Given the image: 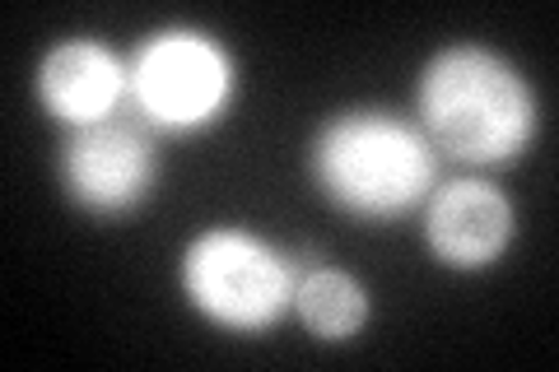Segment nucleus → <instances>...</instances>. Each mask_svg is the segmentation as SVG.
Returning <instances> with one entry per match:
<instances>
[{"label":"nucleus","instance_id":"2","mask_svg":"<svg viewBox=\"0 0 559 372\" xmlns=\"http://www.w3.org/2000/svg\"><path fill=\"white\" fill-rule=\"evenodd\" d=\"M308 168L322 196L355 219H401L439 187V149L419 121L388 108L336 112L312 135Z\"/></svg>","mask_w":559,"mask_h":372},{"label":"nucleus","instance_id":"5","mask_svg":"<svg viewBox=\"0 0 559 372\" xmlns=\"http://www.w3.org/2000/svg\"><path fill=\"white\" fill-rule=\"evenodd\" d=\"M61 191L84 215L112 219L150 201L159 182V145L140 117H112L98 127L66 131L57 154Z\"/></svg>","mask_w":559,"mask_h":372},{"label":"nucleus","instance_id":"3","mask_svg":"<svg viewBox=\"0 0 559 372\" xmlns=\"http://www.w3.org/2000/svg\"><path fill=\"white\" fill-rule=\"evenodd\" d=\"M304 261L280 252L248 228H205L182 252V293L205 322L257 335L294 308Z\"/></svg>","mask_w":559,"mask_h":372},{"label":"nucleus","instance_id":"6","mask_svg":"<svg viewBox=\"0 0 559 372\" xmlns=\"http://www.w3.org/2000/svg\"><path fill=\"white\" fill-rule=\"evenodd\" d=\"M425 209V242L452 271H485L513 247V201L485 177H457L433 187Z\"/></svg>","mask_w":559,"mask_h":372},{"label":"nucleus","instance_id":"4","mask_svg":"<svg viewBox=\"0 0 559 372\" xmlns=\"http://www.w3.org/2000/svg\"><path fill=\"white\" fill-rule=\"evenodd\" d=\"M131 112L150 131L191 135L229 112L238 65L229 47L201 28H159L131 51Z\"/></svg>","mask_w":559,"mask_h":372},{"label":"nucleus","instance_id":"7","mask_svg":"<svg viewBox=\"0 0 559 372\" xmlns=\"http://www.w3.org/2000/svg\"><path fill=\"white\" fill-rule=\"evenodd\" d=\"M38 103L66 131L98 127L131 108V70L108 43L66 38L38 65Z\"/></svg>","mask_w":559,"mask_h":372},{"label":"nucleus","instance_id":"1","mask_svg":"<svg viewBox=\"0 0 559 372\" xmlns=\"http://www.w3.org/2000/svg\"><path fill=\"white\" fill-rule=\"evenodd\" d=\"M415 117L439 158L471 168L513 164L540 131V103L527 75L480 43L443 47L425 65Z\"/></svg>","mask_w":559,"mask_h":372},{"label":"nucleus","instance_id":"8","mask_svg":"<svg viewBox=\"0 0 559 372\" xmlns=\"http://www.w3.org/2000/svg\"><path fill=\"white\" fill-rule=\"evenodd\" d=\"M294 312H299V322L312 340L345 345L369 326V289H364L349 271H336V265L318 261V265H304L299 271Z\"/></svg>","mask_w":559,"mask_h":372}]
</instances>
